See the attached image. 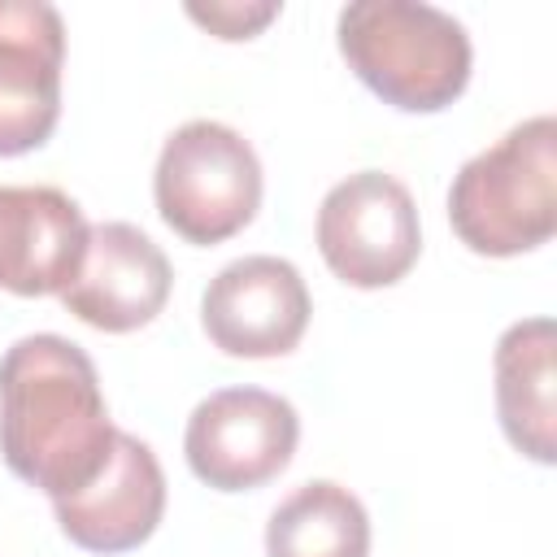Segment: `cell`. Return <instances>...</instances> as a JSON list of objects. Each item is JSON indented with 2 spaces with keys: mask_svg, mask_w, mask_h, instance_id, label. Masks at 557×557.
I'll return each instance as SVG.
<instances>
[{
  "mask_svg": "<svg viewBox=\"0 0 557 557\" xmlns=\"http://www.w3.org/2000/svg\"><path fill=\"white\" fill-rule=\"evenodd\" d=\"M109 422L91 357L65 335H22L0 357V453L4 466L61 500L83 492L109 461Z\"/></svg>",
  "mask_w": 557,
  "mask_h": 557,
  "instance_id": "cell-1",
  "label": "cell"
},
{
  "mask_svg": "<svg viewBox=\"0 0 557 557\" xmlns=\"http://www.w3.org/2000/svg\"><path fill=\"white\" fill-rule=\"evenodd\" d=\"M335 30L352 74L405 113H440L470 83V35L435 4L352 0Z\"/></svg>",
  "mask_w": 557,
  "mask_h": 557,
  "instance_id": "cell-2",
  "label": "cell"
},
{
  "mask_svg": "<svg viewBox=\"0 0 557 557\" xmlns=\"http://www.w3.org/2000/svg\"><path fill=\"white\" fill-rule=\"evenodd\" d=\"M448 222L479 257H518L557 231V122L535 113L474 152L448 187Z\"/></svg>",
  "mask_w": 557,
  "mask_h": 557,
  "instance_id": "cell-3",
  "label": "cell"
},
{
  "mask_svg": "<svg viewBox=\"0 0 557 557\" xmlns=\"http://www.w3.org/2000/svg\"><path fill=\"white\" fill-rule=\"evenodd\" d=\"M152 196L161 222L187 244H222L257 218L261 161L252 144L213 117H191L161 144Z\"/></svg>",
  "mask_w": 557,
  "mask_h": 557,
  "instance_id": "cell-4",
  "label": "cell"
},
{
  "mask_svg": "<svg viewBox=\"0 0 557 557\" xmlns=\"http://www.w3.org/2000/svg\"><path fill=\"white\" fill-rule=\"evenodd\" d=\"M318 252L348 287L400 283L418 252L422 226L409 187L383 170H357L339 178L318 205Z\"/></svg>",
  "mask_w": 557,
  "mask_h": 557,
  "instance_id": "cell-5",
  "label": "cell"
},
{
  "mask_svg": "<svg viewBox=\"0 0 557 557\" xmlns=\"http://www.w3.org/2000/svg\"><path fill=\"white\" fill-rule=\"evenodd\" d=\"M300 440L292 400L265 387H222L205 396L183 431L187 466L218 492H252L287 470Z\"/></svg>",
  "mask_w": 557,
  "mask_h": 557,
  "instance_id": "cell-6",
  "label": "cell"
},
{
  "mask_svg": "<svg viewBox=\"0 0 557 557\" xmlns=\"http://www.w3.org/2000/svg\"><path fill=\"white\" fill-rule=\"evenodd\" d=\"M309 309L300 270L270 252L222 265L200 296V322L213 348L248 361L292 352L309 326Z\"/></svg>",
  "mask_w": 557,
  "mask_h": 557,
  "instance_id": "cell-7",
  "label": "cell"
},
{
  "mask_svg": "<svg viewBox=\"0 0 557 557\" xmlns=\"http://www.w3.org/2000/svg\"><path fill=\"white\" fill-rule=\"evenodd\" d=\"M65 22L44 0H0V157L39 148L61 117Z\"/></svg>",
  "mask_w": 557,
  "mask_h": 557,
  "instance_id": "cell-8",
  "label": "cell"
},
{
  "mask_svg": "<svg viewBox=\"0 0 557 557\" xmlns=\"http://www.w3.org/2000/svg\"><path fill=\"white\" fill-rule=\"evenodd\" d=\"M170 261L165 252L131 222H96L87 235V252L61 305L109 335L148 326L170 300Z\"/></svg>",
  "mask_w": 557,
  "mask_h": 557,
  "instance_id": "cell-9",
  "label": "cell"
},
{
  "mask_svg": "<svg viewBox=\"0 0 557 557\" xmlns=\"http://www.w3.org/2000/svg\"><path fill=\"white\" fill-rule=\"evenodd\" d=\"M52 509H57V522L70 535V544H78L87 553L139 548L165 513L161 461L144 440L117 431L104 470L83 492L52 500Z\"/></svg>",
  "mask_w": 557,
  "mask_h": 557,
  "instance_id": "cell-10",
  "label": "cell"
},
{
  "mask_svg": "<svg viewBox=\"0 0 557 557\" xmlns=\"http://www.w3.org/2000/svg\"><path fill=\"white\" fill-rule=\"evenodd\" d=\"M87 218L61 187L0 183V287L13 296H61L87 252Z\"/></svg>",
  "mask_w": 557,
  "mask_h": 557,
  "instance_id": "cell-11",
  "label": "cell"
},
{
  "mask_svg": "<svg viewBox=\"0 0 557 557\" xmlns=\"http://www.w3.org/2000/svg\"><path fill=\"white\" fill-rule=\"evenodd\" d=\"M553 318H522L496 339V413L518 453L548 466L557 457V370Z\"/></svg>",
  "mask_w": 557,
  "mask_h": 557,
  "instance_id": "cell-12",
  "label": "cell"
},
{
  "mask_svg": "<svg viewBox=\"0 0 557 557\" xmlns=\"http://www.w3.org/2000/svg\"><path fill=\"white\" fill-rule=\"evenodd\" d=\"M370 513L331 479L300 483L265 522V557H366Z\"/></svg>",
  "mask_w": 557,
  "mask_h": 557,
  "instance_id": "cell-13",
  "label": "cell"
},
{
  "mask_svg": "<svg viewBox=\"0 0 557 557\" xmlns=\"http://www.w3.org/2000/svg\"><path fill=\"white\" fill-rule=\"evenodd\" d=\"M191 22L209 26L218 39H252L265 22L278 17V0H209V4H187Z\"/></svg>",
  "mask_w": 557,
  "mask_h": 557,
  "instance_id": "cell-14",
  "label": "cell"
}]
</instances>
